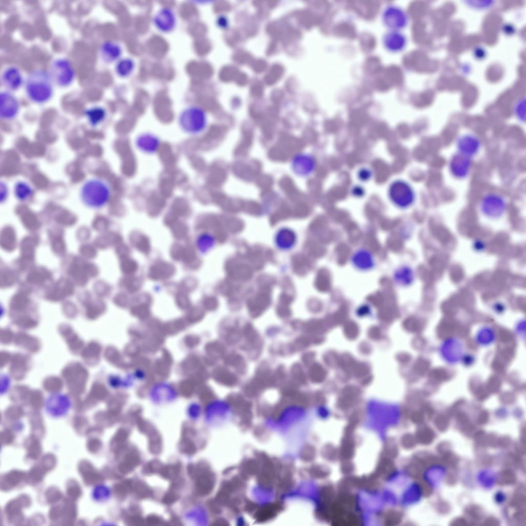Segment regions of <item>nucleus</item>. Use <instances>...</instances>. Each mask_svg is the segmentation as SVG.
I'll return each instance as SVG.
<instances>
[{
    "instance_id": "12",
    "label": "nucleus",
    "mask_w": 526,
    "mask_h": 526,
    "mask_svg": "<svg viewBox=\"0 0 526 526\" xmlns=\"http://www.w3.org/2000/svg\"><path fill=\"white\" fill-rule=\"evenodd\" d=\"M382 42L387 50L398 52L404 48L407 40L405 36L400 31L390 30L384 35Z\"/></svg>"
},
{
    "instance_id": "19",
    "label": "nucleus",
    "mask_w": 526,
    "mask_h": 526,
    "mask_svg": "<svg viewBox=\"0 0 526 526\" xmlns=\"http://www.w3.org/2000/svg\"><path fill=\"white\" fill-rule=\"evenodd\" d=\"M13 191L15 198L21 202L28 201L34 194V191L31 185L23 180H18L15 182Z\"/></svg>"
},
{
    "instance_id": "13",
    "label": "nucleus",
    "mask_w": 526,
    "mask_h": 526,
    "mask_svg": "<svg viewBox=\"0 0 526 526\" xmlns=\"http://www.w3.org/2000/svg\"><path fill=\"white\" fill-rule=\"evenodd\" d=\"M457 148L459 153L471 158L478 152L480 142L478 138L472 135H465L458 140Z\"/></svg>"
},
{
    "instance_id": "5",
    "label": "nucleus",
    "mask_w": 526,
    "mask_h": 526,
    "mask_svg": "<svg viewBox=\"0 0 526 526\" xmlns=\"http://www.w3.org/2000/svg\"><path fill=\"white\" fill-rule=\"evenodd\" d=\"M48 72L53 83L60 87L70 85L76 76L71 62L65 58L54 59L50 65Z\"/></svg>"
},
{
    "instance_id": "18",
    "label": "nucleus",
    "mask_w": 526,
    "mask_h": 526,
    "mask_svg": "<svg viewBox=\"0 0 526 526\" xmlns=\"http://www.w3.org/2000/svg\"><path fill=\"white\" fill-rule=\"evenodd\" d=\"M352 259L355 267L360 270H367L373 266V258L367 250H359L357 251L353 254Z\"/></svg>"
},
{
    "instance_id": "9",
    "label": "nucleus",
    "mask_w": 526,
    "mask_h": 526,
    "mask_svg": "<svg viewBox=\"0 0 526 526\" xmlns=\"http://www.w3.org/2000/svg\"><path fill=\"white\" fill-rule=\"evenodd\" d=\"M481 205L484 213L489 216H497L504 211L506 203L500 195L490 193L483 197Z\"/></svg>"
},
{
    "instance_id": "16",
    "label": "nucleus",
    "mask_w": 526,
    "mask_h": 526,
    "mask_svg": "<svg viewBox=\"0 0 526 526\" xmlns=\"http://www.w3.org/2000/svg\"><path fill=\"white\" fill-rule=\"evenodd\" d=\"M106 111L104 108L99 106L89 107L84 111V115L88 123L92 128H96L105 120Z\"/></svg>"
},
{
    "instance_id": "17",
    "label": "nucleus",
    "mask_w": 526,
    "mask_h": 526,
    "mask_svg": "<svg viewBox=\"0 0 526 526\" xmlns=\"http://www.w3.org/2000/svg\"><path fill=\"white\" fill-rule=\"evenodd\" d=\"M136 143L141 151L146 153H153L157 149L159 141L153 135L144 134L138 137Z\"/></svg>"
},
{
    "instance_id": "10",
    "label": "nucleus",
    "mask_w": 526,
    "mask_h": 526,
    "mask_svg": "<svg viewBox=\"0 0 526 526\" xmlns=\"http://www.w3.org/2000/svg\"><path fill=\"white\" fill-rule=\"evenodd\" d=\"M1 82L7 91L17 90L23 83V77L21 70L14 66L7 67L1 74Z\"/></svg>"
},
{
    "instance_id": "1",
    "label": "nucleus",
    "mask_w": 526,
    "mask_h": 526,
    "mask_svg": "<svg viewBox=\"0 0 526 526\" xmlns=\"http://www.w3.org/2000/svg\"><path fill=\"white\" fill-rule=\"evenodd\" d=\"M53 81L48 72L42 69L31 71L25 81V90L32 102L41 104L47 102L52 97Z\"/></svg>"
},
{
    "instance_id": "7",
    "label": "nucleus",
    "mask_w": 526,
    "mask_h": 526,
    "mask_svg": "<svg viewBox=\"0 0 526 526\" xmlns=\"http://www.w3.org/2000/svg\"><path fill=\"white\" fill-rule=\"evenodd\" d=\"M20 108L17 99L10 91L4 90L0 93V118L12 120L17 116Z\"/></svg>"
},
{
    "instance_id": "15",
    "label": "nucleus",
    "mask_w": 526,
    "mask_h": 526,
    "mask_svg": "<svg viewBox=\"0 0 526 526\" xmlns=\"http://www.w3.org/2000/svg\"><path fill=\"white\" fill-rule=\"evenodd\" d=\"M154 21L156 27L161 31L165 32L171 31L176 22L173 12L168 8L160 10L156 15Z\"/></svg>"
},
{
    "instance_id": "14",
    "label": "nucleus",
    "mask_w": 526,
    "mask_h": 526,
    "mask_svg": "<svg viewBox=\"0 0 526 526\" xmlns=\"http://www.w3.org/2000/svg\"><path fill=\"white\" fill-rule=\"evenodd\" d=\"M122 52L120 45L111 41H106L100 46V56L105 63H112L118 60Z\"/></svg>"
},
{
    "instance_id": "25",
    "label": "nucleus",
    "mask_w": 526,
    "mask_h": 526,
    "mask_svg": "<svg viewBox=\"0 0 526 526\" xmlns=\"http://www.w3.org/2000/svg\"><path fill=\"white\" fill-rule=\"evenodd\" d=\"M363 191V190L361 187H360L359 186L354 187V190H353V192L356 196L362 195V194L364 193Z\"/></svg>"
},
{
    "instance_id": "4",
    "label": "nucleus",
    "mask_w": 526,
    "mask_h": 526,
    "mask_svg": "<svg viewBox=\"0 0 526 526\" xmlns=\"http://www.w3.org/2000/svg\"><path fill=\"white\" fill-rule=\"evenodd\" d=\"M388 195L391 202L400 209H406L412 204L415 193L411 185L402 180L393 181L389 185Z\"/></svg>"
},
{
    "instance_id": "23",
    "label": "nucleus",
    "mask_w": 526,
    "mask_h": 526,
    "mask_svg": "<svg viewBox=\"0 0 526 526\" xmlns=\"http://www.w3.org/2000/svg\"><path fill=\"white\" fill-rule=\"evenodd\" d=\"M358 176L360 180L364 181H367L370 178L371 172L369 170L363 168L359 172Z\"/></svg>"
},
{
    "instance_id": "8",
    "label": "nucleus",
    "mask_w": 526,
    "mask_h": 526,
    "mask_svg": "<svg viewBox=\"0 0 526 526\" xmlns=\"http://www.w3.org/2000/svg\"><path fill=\"white\" fill-rule=\"evenodd\" d=\"M315 166L314 158L308 154H297L293 157L291 161L292 171L300 177H306L310 175L315 170Z\"/></svg>"
},
{
    "instance_id": "2",
    "label": "nucleus",
    "mask_w": 526,
    "mask_h": 526,
    "mask_svg": "<svg viewBox=\"0 0 526 526\" xmlns=\"http://www.w3.org/2000/svg\"><path fill=\"white\" fill-rule=\"evenodd\" d=\"M79 197L82 202L91 209L104 206L111 197L109 183L100 177H92L86 180L80 187Z\"/></svg>"
},
{
    "instance_id": "22",
    "label": "nucleus",
    "mask_w": 526,
    "mask_h": 526,
    "mask_svg": "<svg viewBox=\"0 0 526 526\" xmlns=\"http://www.w3.org/2000/svg\"><path fill=\"white\" fill-rule=\"evenodd\" d=\"M410 271L407 268L404 267L400 268L396 272L394 275L395 279L398 283H402V284H406L410 281L411 278Z\"/></svg>"
},
{
    "instance_id": "21",
    "label": "nucleus",
    "mask_w": 526,
    "mask_h": 526,
    "mask_svg": "<svg viewBox=\"0 0 526 526\" xmlns=\"http://www.w3.org/2000/svg\"><path fill=\"white\" fill-rule=\"evenodd\" d=\"M109 495V489L102 484L94 487L91 493L92 498L96 502H103L106 500Z\"/></svg>"
},
{
    "instance_id": "3",
    "label": "nucleus",
    "mask_w": 526,
    "mask_h": 526,
    "mask_svg": "<svg viewBox=\"0 0 526 526\" xmlns=\"http://www.w3.org/2000/svg\"><path fill=\"white\" fill-rule=\"evenodd\" d=\"M179 123L181 128L190 134H198L205 128L206 120L203 110L196 106L184 109L180 114Z\"/></svg>"
},
{
    "instance_id": "6",
    "label": "nucleus",
    "mask_w": 526,
    "mask_h": 526,
    "mask_svg": "<svg viewBox=\"0 0 526 526\" xmlns=\"http://www.w3.org/2000/svg\"><path fill=\"white\" fill-rule=\"evenodd\" d=\"M384 24L390 30H397L405 27L408 22L406 12L401 8L393 5L387 6L382 13Z\"/></svg>"
},
{
    "instance_id": "20",
    "label": "nucleus",
    "mask_w": 526,
    "mask_h": 526,
    "mask_svg": "<svg viewBox=\"0 0 526 526\" xmlns=\"http://www.w3.org/2000/svg\"><path fill=\"white\" fill-rule=\"evenodd\" d=\"M134 67L133 61L128 58L123 59L117 63L116 65V72L121 77H126L129 76Z\"/></svg>"
},
{
    "instance_id": "24",
    "label": "nucleus",
    "mask_w": 526,
    "mask_h": 526,
    "mask_svg": "<svg viewBox=\"0 0 526 526\" xmlns=\"http://www.w3.org/2000/svg\"><path fill=\"white\" fill-rule=\"evenodd\" d=\"M8 187L7 184L5 182H1V202L5 200L8 197Z\"/></svg>"
},
{
    "instance_id": "11",
    "label": "nucleus",
    "mask_w": 526,
    "mask_h": 526,
    "mask_svg": "<svg viewBox=\"0 0 526 526\" xmlns=\"http://www.w3.org/2000/svg\"><path fill=\"white\" fill-rule=\"evenodd\" d=\"M472 166L471 158L459 153L451 158L449 167L451 174L456 178L462 179L469 174Z\"/></svg>"
}]
</instances>
